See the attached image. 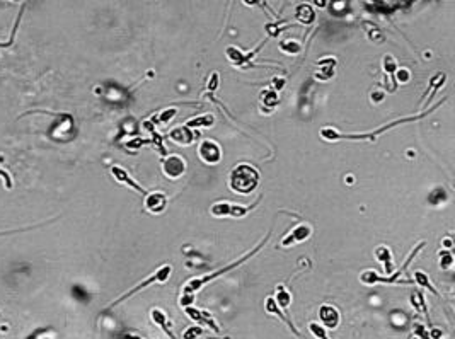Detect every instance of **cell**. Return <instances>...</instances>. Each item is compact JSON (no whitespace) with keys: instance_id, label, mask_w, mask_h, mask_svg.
Wrapping results in <instances>:
<instances>
[{"instance_id":"cell-34","label":"cell","mask_w":455,"mask_h":339,"mask_svg":"<svg viewBox=\"0 0 455 339\" xmlns=\"http://www.w3.org/2000/svg\"><path fill=\"white\" fill-rule=\"evenodd\" d=\"M126 339H142V338H140V336H135V334H128V336H126Z\"/></svg>"},{"instance_id":"cell-6","label":"cell","mask_w":455,"mask_h":339,"mask_svg":"<svg viewBox=\"0 0 455 339\" xmlns=\"http://www.w3.org/2000/svg\"><path fill=\"white\" fill-rule=\"evenodd\" d=\"M143 206L150 213H162L167 206V196L161 191H150L145 195Z\"/></svg>"},{"instance_id":"cell-21","label":"cell","mask_w":455,"mask_h":339,"mask_svg":"<svg viewBox=\"0 0 455 339\" xmlns=\"http://www.w3.org/2000/svg\"><path fill=\"white\" fill-rule=\"evenodd\" d=\"M261 97H263L264 104L271 106V108H275L276 104H278V96H276V90H264L263 94H261Z\"/></svg>"},{"instance_id":"cell-27","label":"cell","mask_w":455,"mask_h":339,"mask_svg":"<svg viewBox=\"0 0 455 339\" xmlns=\"http://www.w3.org/2000/svg\"><path fill=\"white\" fill-rule=\"evenodd\" d=\"M396 75H398V82H401V84L409 82V79H411L409 70H406V68H398V70H396Z\"/></svg>"},{"instance_id":"cell-26","label":"cell","mask_w":455,"mask_h":339,"mask_svg":"<svg viewBox=\"0 0 455 339\" xmlns=\"http://www.w3.org/2000/svg\"><path fill=\"white\" fill-rule=\"evenodd\" d=\"M176 114H177V108H174V106H172V108H169V109H166V111H162V113H161V118H159V119H161L162 123H167V121H171V119H172Z\"/></svg>"},{"instance_id":"cell-24","label":"cell","mask_w":455,"mask_h":339,"mask_svg":"<svg viewBox=\"0 0 455 339\" xmlns=\"http://www.w3.org/2000/svg\"><path fill=\"white\" fill-rule=\"evenodd\" d=\"M201 334H203V329H201V327L193 326V327H188V329L184 331L183 339H196V338L201 336Z\"/></svg>"},{"instance_id":"cell-4","label":"cell","mask_w":455,"mask_h":339,"mask_svg":"<svg viewBox=\"0 0 455 339\" xmlns=\"http://www.w3.org/2000/svg\"><path fill=\"white\" fill-rule=\"evenodd\" d=\"M162 170L169 179H179L186 172V160L181 155H166V159H162Z\"/></svg>"},{"instance_id":"cell-30","label":"cell","mask_w":455,"mask_h":339,"mask_svg":"<svg viewBox=\"0 0 455 339\" xmlns=\"http://www.w3.org/2000/svg\"><path fill=\"white\" fill-rule=\"evenodd\" d=\"M273 85H275V89H273V90H280L283 85H285V79H280V80L275 79V80H273Z\"/></svg>"},{"instance_id":"cell-10","label":"cell","mask_w":455,"mask_h":339,"mask_svg":"<svg viewBox=\"0 0 455 339\" xmlns=\"http://www.w3.org/2000/svg\"><path fill=\"white\" fill-rule=\"evenodd\" d=\"M111 174H113V177H114L118 183H123V184H126V186H130L132 189H135L137 193H140V195H147V191H145L143 188H142L140 184L137 183L135 179H132V176L128 174V170L126 169H123V167H119V166H113L111 167Z\"/></svg>"},{"instance_id":"cell-29","label":"cell","mask_w":455,"mask_h":339,"mask_svg":"<svg viewBox=\"0 0 455 339\" xmlns=\"http://www.w3.org/2000/svg\"><path fill=\"white\" fill-rule=\"evenodd\" d=\"M217 85H218V74H212V80L208 82V89L213 92V90L217 89Z\"/></svg>"},{"instance_id":"cell-7","label":"cell","mask_w":455,"mask_h":339,"mask_svg":"<svg viewBox=\"0 0 455 339\" xmlns=\"http://www.w3.org/2000/svg\"><path fill=\"white\" fill-rule=\"evenodd\" d=\"M311 234H312L311 225H309V224H300V225H297V227H295L288 235L283 237V240H282V244H280V246H282V247H288V246H292V244L304 242V240H307L309 237H311Z\"/></svg>"},{"instance_id":"cell-18","label":"cell","mask_w":455,"mask_h":339,"mask_svg":"<svg viewBox=\"0 0 455 339\" xmlns=\"http://www.w3.org/2000/svg\"><path fill=\"white\" fill-rule=\"evenodd\" d=\"M414 282L418 283L420 286H423V288H428L431 293H435V295H438V291H436V288L429 283V278H428V275H425L423 271H414Z\"/></svg>"},{"instance_id":"cell-9","label":"cell","mask_w":455,"mask_h":339,"mask_svg":"<svg viewBox=\"0 0 455 339\" xmlns=\"http://www.w3.org/2000/svg\"><path fill=\"white\" fill-rule=\"evenodd\" d=\"M319 319L327 329H336L340 326V312L333 305H321L319 307Z\"/></svg>"},{"instance_id":"cell-17","label":"cell","mask_w":455,"mask_h":339,"mask_svg":"<svg viewBox=\"0 0 455 339\" xmlns=\"http://www.w3.org/2000/svg\"><path fill=\"white\" fill-rule=\"evenodd\" d=\"M228 208H230V203L228 201H218L210 206V213L213 217H228Z\"/></svg>"},{"instance_id":"cell-32","label":"cell","mask_w":455,"mask_h":339,"mask_svg":"<svg viewBox=\"0 0 455 339\" xmlns=\"http://www.w3.org/2000/svg\"><path fill=\"white\" fill-rule=\"evenodd\" d=\"M314 2H315V5H317V7H322V9H324V7H326V3H327V0H314Z\"/></svg>"},{"instance_id":"cell-33","label":"cell","mask_w":455,"mask_h":339,"mask_svg":"<svg viewBox=\"0 0 455 339\" xmlns=\"http://www.w3.org/2000/svg\"><path fill=\"white\" fill-rule=\"evenodd\" d=\"M12 45V39H9V41H5V43H0V48H7V46H10Z\"/></svg>"},{"instance_id":"cell-3","label":"cell","mask_w":455,"mask_h":339,"mask_svg":"<svg viewBox=\"0 0 455 339\" xmlns=\"http://www.w3.org/2000/svg\"><path fill=\"white\" fill-rule=\"evenodd\" d=\"M171 273H172V266L171 264H164V266H161V268L157 269L155 273H152L150 276H148L145 282H142V283H138L137 286L135 288H132L130 291H126L123 297H119L118 300L114 302V304L111 305V307H114L116 304H119V302H123L125 298H128V297H132V295H135L137 291H140V290H143V288H147L148 285H152V283H166L167 280H169V276H171Z\"/></svg>"},{"instance_id":"cell-20","label":"cell","mask_w":455,"mask_h":339,"mask_svg":"<svg viewBox=\"0 0 455 339\" xmlns=\"http://www.w3.org/2000/svg\"><path fill=\"white\" fill-rule=\"evenodd\" d=\"M382 63H384V70L387 72L389 75H394L396 74V70L399 68V65H398V61L394 60V58L391 56V55H385L384 58H382Z\"/></svg>"},{"instance_id":"cell-15","label":"cell","mask_w":455,"mask_h":339,"mask_svg":"<svg viewBox=\"0 0 455 339\" xmlns=\"http://www.w3.org/2000/svg\"><path fill=\"white\" fill-rule=\"evenodd\" d=\"M150 317H152V322L157 324V326H161L162 329H164V333H166L167 336H169L171 339H176V338H174V334L171 333L169 326H167V315L161 311V309H154V311L150 312Z\"/></svg>"},{"instance_id":"cell-12","label":"cell","mask_w":455,"mask_h":339,"mask_svg":"<svg viewBox=\"0 0 455 339\" xmlns=\"http://www.w3.org/2000/svg\"><path fill=\"white\" fill-rule=\"evenodd\" d=\"M375 257H377L378 261L384 264L385 271H387V275H391L392 271H394V264H392V254L391 251H389V247L385 246H380L375 249Z\"/></svg>"},{"instance_id":"cell-25","label":"cell","mask_w":455,"mask_h":339,"mask_svg":"<svg viewBox=\"0 0 455 339\" xmlns=\"http://www.w3.org/2000/svg\"><path fill=\"white\" fill-rule=\"evenodd\" d=\"M452 262H454V257H452V254L449 253V251H445V253H442L440 254V266L442 268H450L452 266Z\"/></svg>"},{"instance_id":"cell-16","label":"cell","mask_w":455,"mask_h":339,"mask_svg":"<svg viewBox=\"0 0 455 339\" xmlns=\"http://www.w3.org/2000/svg\"><path fill=\"white\" fill-rule=\"evenodd\" d=\"M213 116L212 114H203V116H196V118L189 119L186 123L188 128H201V126H210L213 125Z\"/></svg>"},{"instance_id":"cell-23","label":"cell","mask_w":455,"mask_h":339,"mask_svg":"<svg viewBox=\"0 0 455 339\" xmlns=\"http://www.w3.org/2000/svg\"><path fill=\"white\" fill-rule=\"evenodd\" d=\"M309 329H311V333L314 334L315 338H319V339H329V338H327L326 329H324L322 326H319L317 322H312L311 326H309Z\"/></svg>"},{"instance_id":"cell-31","label":"cell","mask_w":455,"mask_h":339,"mask_svg":"<svg viewBox=\"0 0 455 339\" xmlns=\"http://www.w3.org/2000/svg\"><path fill=\"white\" fill-rule=\"evenodd\" d=\"M246 5H251V7H254V5H259V0H242Z\"/></svg>"},{"instance_id":"cell-14","label":"cell","mask_w":455,"mask_h":339,"mask_svg":"<svg viewBox=\"0 0 455 339\" xmlns=\"http://www.w3.org/2000/svg\"><path fill=\"white\" fill-rule=\"evenodd\" d=\"M273 298H275V302H276V305H278V307L288 311L290 304H292V293H288L285 286L278 285V288H276V295Z\"/></svg>"},{"instance_id":"cell-1","label":"cell","mask_w":455,"mask_h":339,"mask_svg":"<svg viewBox=\"0 0 455 339\" xmlns=\"http://www.w3.org/2000/svg\"><path fill=\"white\" fill-rule=\"evenodd\" d=\"M268 237H269V234H266V237H264V239L261 240V242L257 244V246L254 247V249L251 251V253H247L246 256L239 257L237 261L230 262V264L224 266V268L217 269V271H213V273H208V275L199 276V278H191V280H189V282H188L186 285H184V288H183V297H181V305H183V307H189V305L193 304V300H195V293H198V291L201 290V288L205 286L206 283H210V282H212V280L218 278V276L225 275V273L232 271V269H234V268H237V266L244 264V262H246L247 259H251V257H253L256 253H259V251H261V247H263L264 244L268 242Z\"/></svg>"},{"instance_id":"cell-28","label":"cell","mask_w":455,"mask_h":339,"mask_svg":"<svg viewBox=\"0 0 455 339\" xmlns=\"http://www.w3.org/2000/svg\"><path fill=\"white\" fill-rule=\"evenodd\" d=\"M369 38L373 39V41H384V36H380V32H378V29L375 26L369 29Z\"/></svg>"},{"instance_id":"cell-2","label":"cell","mask_w":455,"mask_h":339,"mask_svg":"<svg viewBox=\"0 0 455 339\" xmlns=\"http://www.w3.org/2000/svg\"><path fill=\"white\" fill-rule=\"evenodd\" d=\"M259 184V172L251 164H239L230 170L228 176V186L237 195H251Z\"/></svg>"},{"instance_id":"cell-5","label":"cell","mask_w":455,"mask_h":339,"mask_svg":"<svg viewBox=\"0 0 455 339\" xmlns=\"http://www.w3.org/2000/svg\"><path fill=\"white\" fill-rule=\"evenodd\" d=\"M198 155L205 164L215 166L222 160V147L215 140H203L198 145Z\"/></svg>"},{"instance_id":"cell-8","label":"cell","mask_w":455,"mask_h":339,"mask_svg":"<svg viewBox=\"0 0 455 339\" xmlns=\"http://www.w3.org/2000/svg\"><path fill=\"white\" fill-rule=\"evenodd\" d=\"M198 137V133H195L191 128H188L186 125L183 126H176V128H172L169 131V140H172L174 143L177 145H191L193 141H195V138Z\"/></svg>"},{"instance_id":"cell-13","label":"cell","mask_w":455,"mask_h":339,"mask_svg":"<svg viewBox=\"0 0 455 339\" xmlns=\"http://www.w3.org/2000/svg\"><path fill=\"white\" fill-rule=\"evenodd\" d=\"M334 65H336V60H334V58H326V60H321V61H319V67H321V70L317 72V75H315V77L321 79V80L331 79L334 75Z\"/></svg>"},{"instance_id":"cell-19","label":"cell","mask_w":455,"mask_h":339,"mask_svg":"<svg viewBox=\"0 0 455 339\" xmlns=\"http://www.w3.org/2000/svg\"><path fill=\"white\" fill-rule=\"evenodd\" d=\"M280 48H282L283 53H288V55H297L300 52V43H297L295 39H286V41H282L280 43Z\"/></svg>"},{"instance_id":"cell-22","label":"cell","mask_w":455,"mask_h":339,"mask_svg":"<svg viewBox=\"0 0 455 339\" xmlns=\"http://www.w3.org/2000/svg\"><path fill=\"white\" fill-rule=\"evenodd\" d=\"M411 302H413V305H414V307H416L420 312L428 313L427 309H425V300H423V293H421V291H414V295L411 297Z\"/></svg>"},{"instance_id":"cell-11","label":"cell","mask_w":455,"mask_h":339,"mask_svg":"<svg viewBox=\"0 0 455 339\" xmlns=\"http://www.w3.org/2000/svg\"><path fill=\"white\" fill-rule=\"evenodd\" d=\"M295 19L309 26V24H312L315 21V10L312 9V5H309V3H300V5L295 9Z\"/></svg>"}]
</instances>
